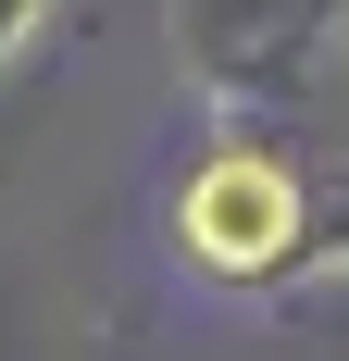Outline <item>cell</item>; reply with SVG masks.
Segmentation results:
<instances>
[{"instance_id":"cell-1","label":"cell","mask_w":349,"mask_h":361,"mask_svg":"<svg viewBox=\"0 0 349 361\" xmlns=\"http://www.w3.org/2000/svg\"><path fill=\"white\" fill-rule=\"evenodd\" d=\"M187 224H200V250H225V262H262L287 237V187L249 162V175H200V200H187Z\"/></svg>"}]
</instances>
